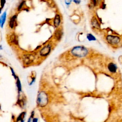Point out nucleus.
Here are the masks:
<instances>
[{
  "mask_svg": "<svg viewBox=\"0 0 122 122\" xmlns=\"http://www.w3.org/2000/svg\"><path fill=\"white\" fill-rule=\"evenodd\" d=\"M71 54L75 57L81 58L85 57L88 53L87 48L82 46H78L73 47L71 51Z\"/></svg>",
  "mask_w": 122,
  "mask_h": 122,
  "instance_id": "f257e3e1",
  "label": "nucleus"
},
{
  "mask_svg": "<svg viewBox=\"0 0 122 122\" xmlns=\"http://www.w3.org/2000/svg\"><path fill=\"white\" fill-rule=\"evenodd\" d=\"M48 102V96L46 92L41 91L39 92L37 98V103L38 106L43 107L45 106Z\"/></svg>",
  "mask_w": 122,
  "mask_h": 122,
  "instance_id": "f03ea898",
  "label": "nucleus"
},
{
  "mask_svg": "<svg viewBox=\"0 0 122 122\" xmlns=\"http://www.w3.org/2000/svg\"><path fill=\"white\" fill-rule=\"evenodd\" d=\"M106 40L110 44L115 45L118 44L120 41V38L118 36L111 35L107 36Z\"/></svg>",
  "mask_w": 122,
  "mask_h": 122,
  "instance_id": "7ed1b4c3",
  "label": "nucleus"
},
{
  "mask_svg": "<svg viewBox=\"0 0 122 122\" xmlns=\"http://www.w3.org/2000/svg\"><path fill=\"white\" fill-rule=\"evenodd\" d=\"M51 46L50 44H47L44 46L40 51V54L41 56L46 57L48 56L51 51Z\"/></svg>",
  "mask_w": 122,
  "mask_h": 122,
  "instance_id": "20e7f679",
  "label": "nucleus"
},
{
  "mask_svg": "<svg viewBox=\"0 0 122 122\" xmlns=\"http://www.w3.org/2000/svg\"><path fill=\"white\" fill-rule=\"evenodd\" d=\"M23 61L26 65H29L34 61V57L32 54H26L23 57Z\"/></svg>",
  "mask_w": 122,
  "mask_h": 122,
  "instance_id": "39448f33",
  "label": "nucleus"
},
{
  "mask_svg": "<svg viewBox=\"0 0 122 122\" xmlns=\"http://www.w3.org/2000/svg\"><path fill=\"white\" fill-rule=\"evenodd\" d=\"M17 15H13L10 19L9 21V26L10 28L13 29L17 25Z\"/></svg>",
  "mask_w": 122,
  "mask_h": 122,
  "instance_id": "423d86ee",
  "label": "nucleus"
},
{
  "mask_svg": "<svg viewBox=\"0 0 122 122\" xmlns=\"http://www.w3.org/2000/svg\"><path fill=\"white\" fill-rule=\"evenodd\" d=\"M61 22V16L59 14H56L53 19V25L55 27L58 28L60 25Z\"/></svg>",
  "mask_w": 122,
  "mask_h": 122,
  "instance_id": "0eeeda50",
  "label": "nucleus"
},
{
  "mask_svg": "<svg viewBox=\"0 0 122 122\" xmlns=\"http://www.w3.org/2000/svg\"><path fill=\"white\" fill-rule=\"evenodd\" d=\"M108 69L110 72L112 73H115L116 72L117 67L116 65L114 63L111 62L108 65Z\"/></svg>",
  "mask_w": 122,
  "mask_h": 122,
  "instance_id": "6e6552de",
  "label": "nucleus"
},
{
  "mask_svg": "<svg viewBox=\"0 0 122 122\" xmlns=\"http://www.w3.org/2000/svg\"><path fill=\"white\" fill-rule=\"evenodd\" d=\"M6 15L7 13L6 11H5L0 17V26L1 28H3V26L5 23L6 19Z\"/></svg>",
  "mask_w": 122,
  "mask_h": 122,
  "instance_id": "1a4fd4ad",
  "label": "nucleus"
},
{
  "mask_svg": "<svg viewBox=\"0 0 122 122\" xmlns=\"http://www.w3.org/2000/svg\"><path fill=\"white\" fill-rule=\"evenodd\" d=\"M62 35V32L61 30L58 29V30H57L55 31V34H54V36H55V39L57 40L60 41L61 39V38Z\"/></svg>",
  "mask_w": 122,
  "mask_h": 122,
  "instance_id": "9d476101",
  "label": "nucleus"
},
{
  "mask_svg": "<svg viewBox=\"0 0 122 122\" xmlns=\"http://www.w3.org/2000/svg\"><path fill=\"white\" fill-rule=\"evenodd\" d=\"M10 42H12L15 44L17 45L18 43V37L15 34H12L10 36Z\"/></svg>",
  "mask_w": 122,
  "mask_h": 122,
  "instance_id": "9b49d317",
  "label": "nucleus"
},
{
  "mask_svg": "<svg viewBox=\"0 0 122 122\" xmlns=\"http://www.w3.org/2000/svg\"><path fill=\"white\" fill-rule=\"evenodd\" d=\"M26 115V112H22L21 113L19 114L18 117L17 118V121H20V122H23L24 119Z\"/></svg>",
  "mask_w": 122,
  "mask_h": 122,
  "instance_id": "f8f14e48",
  "label": "nucleus"
},
{
  "mask_svg": "<svg viewBox=\"0 0 122 122\" xmlns=\"http://www.w3.org/2000/svg\"><path fill=\"white\" fill-rule=\"evenodd\" d=\"M16 86L18 89V92L19 93L21 92V82L20 81V80L18 77L17 78V81H16Z\"/></svg>",
  "mask_w": 122,
  "mask_h": 122,
  "instance_id": "ddd939ff",
  "label": "nucleus"
},
{
  "mask_svg": "<svg viewBox=\"0 0 122 122\" xmlns=\"http://www.w3.org/2000/svg\"><path fill=\"white\" fill-rule=\"evenodd\" d=\"M25 4V0H23L22 1L20 4H19V5L18 6V11H20L21 10L23 9V8H24V5Z\"/></svg>",
  "mask_w": 122,
  "mask_h": 122,
  "instance_id": "4468645a",
  "label": "nucleus"
},
{
  "mask_svg": "<svg viewBox=\"0 0 122 122\" xmlns=\"http://www.w3.org/2000/svg\"><path fill=\"white\" fill-rule=\"evenodd\" d=\"M92 24L93 26H94L96 28H99V24L98 23V21L96 20V19H94L92 20Z\"/></svg>",
  "mask_w": 122,
  "mask_h": 122,
  "instance_id": "2eb2a0df",
  "label": "nucleus"
},
{
  "mask_svg": "<svg viewBox=\"0 0 122 122\" xmlns=\"http://www.w3.org/2000/svg\"><path fill=\"white\" fill-rule=\"evenodd\" d=\"M87 38L89 41H95L96 40V38L91 34H87Z\"/></svg>",
  "mask_w": 122,
  "mask_h": 122,
  "instance_id": "dca6fc26",
  "label": "nucleus"
},
{
  "mask_svg": "<svg viewBox=\"0 0 122 122\" xmlns=\"http://www.w3.org/2000/svg\"><path fill=\"white\" fill-rule=\"evenodd\" d=\"M6 3V0H0V6L1 8H3Z\"/></svg>",
  "mask_w": 122,
  "mask_h": 122,
  "instance_id": "f3484780",
  "label": "nucleus"
},
{
  "mask_svg": "<svg viewBox=\"0 0 122 122\" xmlns=\"http://www.w3.org/2000/svg\"><path fill=\"white\" fill-rule=\"evenodd\" d=\"M34 111H32L31 112V115H30V117L29 119H28V122H30L31 121H32L33 117H34Z\"/></svg>",
  "mask_w": 122,
  "mask_h": 122,
  "instance_id": "a211bd4d",
  "label": "nucleus"
},
{
  "mask_svg": "<svg viewBox=\"0 0 122 122\" xmlns=\"http://www.w3.org/2000/svg\"><path fill=\"white\" fill-rule=\"evenodd\" d=\"M10 70H11V71L12 76L14 77V78L15 79H17V78L18 77L16 76L15 73V72H14V71L13 70V69L11 67H10Z\"/></svg>",
  "mask_w": 122,
  "mask_h": 122,
  "instance_id": "6ab92c4d",
  "label": "nucleus"
},
{
  "mask_svg": "<svg viewBox=\"0 0 122 122\" xmlns=\"http://www.w3.org/2000/svg\"><path fill=\"white\" fill-rule=\"evenodd\" d=\"M101 1V0H92V3L93 4L94 6H96L99 3V2Z\"/></svg>",
  "mask_w": 122,
  "mask_h": 122,
  "instance_id": "aec40b11",
  "label": "nucleus"
},
{
  "mask_svg": "<svg viewBox=\"0 0 122 122\" xmlns=\"http://www.w3.org/2000/svg\"><path fill=\"white\" fill-rule=\"evenodd\" d=\"M71 1H72L71 0H64L65 3L66 5H67V6L70 5L71 4Z\"/></svg>",
  "mask_w": 122,
  "mask_h": 122,
  "instance_id": "412c9836",
  "label": "nucleus"
},
{
  "mask_svg": "<svg viewBox=\"0 0 122 122\" xmlns=\"http://www.w3.org/2000/svg\"><path fill=\"white\" fill-rule=\"evenodd\" d=\"M73 1L76 4H79L81 3V0H73Z\"/></svg>",
  "mask_w": 122,
  "mask_h": 122,
  "instance_id": "4be33fe9",
  "label": "nucleus"
},
{
  "mask_svg": "<svg viewBox=\"0 0 122 122\" xmlns=\"http://www.w3.org/2000/svg\"><path fill=\"white\" fill-rule=\"evenodd\" d=\"M35 81V77H33V78H32V79H31V82H30V85H32V84L33 83V82Z\"/></svg>",
  "mask_w": 122,
  "mask_h": 122,
  "instance_id": "5701e85b",
  "label": "nucleus"
},
{
  "mask_svg": "<svg viewBox=\"0 0 122 122\" xmlns=\"http://www.w3.org/2000/svg\"><path fill=\"white\" fill-rule=\"evenodd\" d=\"M38 118H33V119H32V122H37L38 121Z\"/></svg>",
  "mask_w": 122,
  "mask_h": 122,
  "instance_id": "b1692460",
  "label": "nucleus"
},
{
  "mask_svg": "<svg viewBox=\"0 0 122 122\" xmlns=\"http://www.w3.org/2000/svg\"><path fill=\"white\" fill-rule=\"evenodd\" d=\"M3 9L2 8H1V7H0V14L1 13V11H2V10Z\"/></svg>",
  "mask_w": 122,
  "mask_h": 122,
  "instance_id": "393cba45",
  "label": "nucleus"
},
{
  "mask_svg": "<svg viewBox=\"0 0 122 122\" xmlns=\"http://www.w3.org/2000/svg\"><path fill=\"white\" fill-rule=\"evenodd\" d=\"M2 50V45H0V50Z\"/></svg>",
  "mask_w": 122,
  "mask_h": 122,
  "instance_id": "a878e982",
  "label": "nucleus"
},
{
  "mask_svg": "<svg viewBox=\"0 0 122 122\" xmlns=\"http://www.w3.org/2000/svg\"><path fill=\"white\" fill-rule=\"evenodd\" d=\"M2 56H1V55H0V60H1V59H2Z\"/></svg>",
  "mask_w": 122,
  "mask_h": 122,
  "instance_id": "bb28decb",
  "label": "nucleus"
}]
</instances>
